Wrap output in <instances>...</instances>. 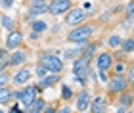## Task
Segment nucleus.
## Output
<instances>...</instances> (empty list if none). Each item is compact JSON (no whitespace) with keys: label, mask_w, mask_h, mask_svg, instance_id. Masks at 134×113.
Segmentation results:
<instances>
[{"label":"nucleus","mask_w":134,"mask_h":113,"mask_svg":"<svg viewBox=\"0 0 134 113\" xmlns=\"http://www.w3.org/2000/svg\"><path fill=\"white\" fill-rule=\"evenodd\" d=\"M121 104H123V108H130L132 105V96L130 94H125V96L121 98Z\"/></svg>","instance_id":"nucleus-22"},{"label":"nucleus","mask_w":134,"mask_h":113,"mask_svg":"<svg viewBox=\"0 0 134 113\" xmlns=\"http://www.w3.org/2000/svg\"><path fill=\"white\" fill-rule=\"evenodd\" d=\"M63 100H71V96H73V94H71V90H69V86H63Z\"/></svg>","instance_id":"nucleus-27"},{"label":"nucleus","mask_w":134,"mask_h":113,"mask_svg":"<svg viewBox=\"0 0 134 113\" xmlns=\"http://www.w3.org/2000/svg\"><path fill=\"white\" fill-rule=\"evenodd\" d=\"M107 44L111 46V48H119V46L123 44V38H121V37H111L107 40Z\"/></svg>","instance_id":"nucleus-19"},{"label":"nucleus","mask_w":134,"mask_h":113,"mask_svg":"<svg viewBox=\"0 0 134 113\" xmlns=\"http://www.w3.org/2000/svg\"><path fill=\"white\" fill-rule=\"evenodd\" d=\"M94 29L92 27H88V25H82V27H77V29H73V31L69 33V38L67 40H71V42H86V38H90V35H92Z\"/></svg>","instance_id":"nucleus-3"},{"label":"nucleus","mask_w":134,"mask_h":113,"mask_svg":"<svg viewBox=\"0 0 134 113\" xmlns=\"http://www.w3.org/2000/svg\"><path fill=\"white\" fill-rule=\"evenodd\" d=\"M123 73H125V63H117V65H115V75L123 77Z\"/></svg>","instance_id":"nucleus-23"},{"label":"nucleus","mask_w":134,"mask_h":113,"mask_svg":"<svg viewBox=\"0 0 134 113\" xmlns=\"http://www.w3.org/2000/svg\"><path fill=\"white\" fill-rule=\"evenodd\" d=\"M4 58H6V50H4V48H0V61H2Z\"/></svg>","instance_id":"nucleus-29"},{"label":"nucleus","mask_w":134,"mask_h":113,"mask_svg":"<svg viewBox=\"0 0 134 113\" xmlns=\"http://www.w3.org/2000/svg\"><path fill=\"white\" fill-rule=\"evenodd\" d=\"M36 75H38V77H42V79H44V77L48 75V71H46L44 67H42V65H38V67H36Z\"/></svg>","instance_id":"nucleus-26"},{"label":"nucleus","mask_w":134,"mask_h":113,"mask_svg":"<svg viewBox=\"0 0 134 113\" xmlns=\"http://www.w3.org/2000/svg\"><path fill=\"white\" fill-rule=\"evenodd\" d=\"M25 59H27V52L17 50L15 54L10 58V63H12V65H21V63H25Z\"/></svg>","instance_id":"nucleus-15"},{"label":"nucleus","mask_w":134,"mask_h":113,"mask_svg":"<svg viewBox=\"0 0 134 113\" xmlns=\"http://www.w3.org/2000/svg\"><path fill=\"white\" fill-rule=\"evenodd\" d=\"M58 113H71V109H69V108H62Z\"/></svg>","instance_id":"nucleus-32"},{"label":"nucleus","mask_w":134,"mask_h":113,"mask_svg":"<svg viewBox=\"0 0 134 113\" xmlns=\"http://www.w3.org/2000/svg\"><path fill=\"white\" fill-rule=\"evenodd\" d=\"M19 44H21V35L17 33V31L10 33V37L6 38V48L14 50V48H19Z\"/></svg>","instance_id":"nucleus-10"},{"label":"nucleus","mask_w":134,"mask_h":113,"mask_svg":"<svg viewBox=\"0 0 134 113\" xmlns=\"http://www.w3.org/2000/svg\"><path fill=\"white\" fill-rule=\"evenodd\" d=\"M6 82H8V75L2 71V73H0V90H2V88H6Z\"/></svg>","instance_id":"nucleus-25"},{"label":"nucleus","mask_w":134,"mask_h":113,"mask_svg":"<svg viewBox=\"0 0 134 113\" xmlns=\"http://www.w3.org/2000/svg\"><path fill=\"white\" fill-rule=\"evenodd\" d=\"M44 113H56V109L54 108H44Z\"/></svg>","instance_id":"nucleus-31"},{"label":"nucleus","mask_w":134,"mask_h":113,"mask_svg":"<svg viewBox=\"0 0 134 113\" xmlns=\"http://www.w3.org/2000/svg\"><path fill=\"white\" fill-rule=\"evenodd\" d=\"M73 77L79 84H86V77H88V61L84 58L77 59L73 65Z\"/></svg>","instance_id":"nucleus-2"},{"label":"nucleus","mask_w":134,"mask_h":113,"mask_svg":"<svg viewBox=\"0 0 134 113\" xmlns=\"http://www.w3.org/2000/svg\"><path fill=\"white\" fill-rule=\"evenodd\" d=\"M100 79H102L103 82H107V75H105V73H100Z\"/></svg>","instance_id":"nucleus-34"},{"label":"nucleus","mask_w":134,"mask_h":113,"mask_svg":"<svg viewBox=\"0 0 134 113\" xmlns=\"http://www.w3.org/2000/svg\"><path fill=\"white\" fill-rule=\"evenodd\" d=\"M126 86H129V82H126L123 77H115V79L109 81V92L113 94H121L126 90Z\"/></svg>","instance_id":"nucleus-6"},{"label":"nucleus","mask_w":134,"mask_h":113,"mask_svg":"<svg viewBox=\"0 0 134 113\" xmlns=\"http://www.w3.org/2000/svg\"><path fill=\"white\" fill-rule=\"evenodd\" d=\"M10 98H12V92L8 90V88H2V90H0V104L10 102Z\"/></svg>","instance_id":"nucleus-18"},{"label":"nucleus","mask_w":134,"mask_h":113,"mask_svg":"<svg viewBox=\"0 0 134 113\" xmlns=\"http://www.w3.org/2000/svg\"><path fill=\"white\" fill-rule=\"evenodd\" d=\"M84 10H86V12H90V10H92V4H90V2H86V4H84Z\"/></svg>","instance_id":"nucleus-33"},{"label":"nucleus","mask_w":134,"mask_h":113,"mask_svg":"<svg viewBox=\"0 0 134 113\" xmlns=\"http://www.w3.org/2000/svg\"><path fill=\"white\" fill-rule=\"evenodd\" d=\"M0 113H4V111H2V109H0Z\"/></svg>","instance_id":"nucleus-36"},{"label":"nucleus","mask_w":134,"mask_h":113,"mask_svg":"<svg viewBox=\"0 0 134 113\" xmlns=\"http://www.w3.org/2000/svg\"><path fill=\"white\" fill-rule=\"evenodd\" d=\"M59 81V75H46L44 79H40V82H38V88H50L52 84H56V82Z\"/></svg>","instance_id":"nucleus-14"},{"label":"nucleus","mask_w":134,"mask_h":113,"mask_svg":"<svg viewBox=\"0 0 134 113\" xmlns=\"http://www.w3.org/2000/svg\"><path fill=\"white\" fill-rule=\"evenodd\" d=\"M29 79H31V71L29 69H19L15 73V77H14V84H25V82H29Z\"/></svg>","instance_id":"nucleus-11"},{"label":"nucleus","mask_w":134,"mask_h":113,"mask_svg":"<svg viewBox=\"0 0 134 113\" xmlns=\"http://www.w3.org/2000/svg\"><path fill=\"white\" fill-rule=\"evenodd\" d=\"M31 27H33V33H35V35H40L42 31H46V27H48V25H46L44 21H40V19H38V21H33V23H31Z\"/></svg>","instance_id":"nucleus-17"},{"label":"nucleus","mask_w":134,"mask_h":113,"mask_svg":"<svg viewBox=\"0 0 134 113\" xmlns=\"http://www.w3.org/2000/svg\"><path fill=\"white\" fill-rule=\"evenodd\" d=\"M36 92H38V88L36 86H27V88H23V90H19V102L23 104V105H31L35 100H36Z\"/></svg>","instance_id":"nucleus-4"},{"label":"nucleus","mask_w":134,"mask_h":113,"mask_svg":"<svg viewBox=\"0 0 134 113\" xmlns=\"http://www.w3.org/2000/svg\"><path fill=\"white\" fill-rule=\"evenodd\" d=\"M84 17H86V14H84L82 10L75 8V10H71L69 14H67V23H69V25H77V23L84 21Z\"/></svg>","instance_id":"nucleus-7"},{"label":"nucleus","mask_w":134,"mask_h":113,"mask_svg":"<svg viewBox=\"0 0 134 113\" xmlns=\"http://www.w3.org/2000/svg\"><path fill=\"white\" fill-rule=\"evenodd\" d=\"M117 113H126V111H125V108H119V109H117Z\"/></svg>","instance_id":"nucleus-35"},{"label":"nucleus","mask_w":134,"mask_h":113,"mask_svg":"<svg viewBox=\"0 0 134 113\" xmlns=\"http://www.w3.org/2000/svg\"><path fill=\"white\" fill-rule=\"evenodd\" d=\"M121 46H123V52H125V54H132V38H126Z\"/></svg>","instance_id":"nucleus-20"},{"label":"nucleus","mask_w":134,"mask_h":113,"mask_svg":"<svg viewBox=\"0 0 134 113\" xmlns=\"http://www.w3.org/2000/svg\"><path fill=\"white\" fill-rule=\"evenodd\" d=\"M2 23H4V27L8 29V31H14V19H12V17H2Z\"/></svg>","instance_id":"nucleus-21"},{"label":"nucleus","mask_w":134,"mask_h":113,"mask_svg":"<svg viewBox=\"0 0 134 113\" xmlns=\"http://www.w3.org/2000/svg\"><path fill=\"white\" fill-rule=\"evenodd\" d=\"M40 63H42V67L46 71H50L54 75H59L62 69H63V61L58 56H54V54H42L40 56Z\"/></svg>","instance_id":"nucleus-1"},{"label":"nucleus","mask_w":134,"mask_h":113,"mask_svg":"<svg viewBox=\"0 0 134 113\" xmlns=\"http://www.w3.org/2000/svg\"><path fill=\"white\" fill-rule=\"evenodd\" d=\"M111 65H113L111 54H100L98 56V71L100 73H105L107 69H111Z\"/></svg>","instance_id":"nucleus-8"},{"label":"nucleus","mask_w":134,"mask_h":113,"mask_svg":"<svg viewBox=\"0 0 134 113\" xmlns=\"http://www.w3.org/2000/svg\"><path fill=\"white\" fill-rule=\"evenodd\" d=\"M2 6H6V8H10V6H14V0H4V2H0Z\"/></svg>","instance_id":"nucleus-28"},{"label":"nucleus","mask_w":134,"mask_h":113,"mask_svg":"<svg viewBox=\"0 0 134 113\" xmlns=\"http://www.w3.org/2000/svg\"><path fill=\"white\" fill-rule=\"evenodd\" d=\"M79 52H81V48H77V50H67V52H65V58H67V59H73L75 56H79Z\"/></svg>","instance_id":"nucleus-24"},{"label":"nucleus","mask_w":134,"mask_h":113,"mask_svg":"<svg viewBox=\"0 0 134 113\" xmlns=\"http://www.w3.org/2000/svg\"><path fill=\"white\" fill-rule=\"evenodd\" d=\"M90 109H92V113H105V109H107L105 100H103L102 96L94 98V100H92V105H90Z\"/></svg>","instance_id":"nucleus-13"},{"label":"nucleus","mask_w":134,"mask_h":113,"mask_svg":"<svg viewBox=\"0 0 134 113\" xmlns=\"http://www.w3.org/2000/svg\"><path fill=\"white\" fill-rule=\"evenodd\" d=\"M42 109H44V100H40V98H36L35 102L27 108V113H40Z\"/></svg>","instance_id":"nucleus-16"},{"label":"nucleus","mask_w":134,"mask_h":113,"mask_svg":"<svg viewBox=\"0 0 134 113\" xmlns=\"http://www.w3.org/2000/svg\"><path fill=\"white\" fill-rule=\"evenodd\" d=\"M29 6H31V8H29V17L48 12V2H31Z\"/></svg>","instance_id":"nucleus-9"},{"label":"nucleus","mask_w":134,"mask_h":113,"mask_svg":"<svg viewBox=\"0 0 134 113\" xmlns=\"http://www.w3.org/2000/svg\"><path fill=\"white\" fill-rule=\"evenodd\" d=\"M71 8V2H67V0H56V2L48 4V12H50L52 15H59L63 14V12H67Z\"/></svg>","instance_id":"nucleus-5"},{"label":"nucleus","mask_w":134,"mask_h":113,"mask_svg":"<svg viewBox=\"0 0 134 113\" xmlns=\"http://www.w3.org/2000/svg\"><path fill=\"white\" fill-rule=\"evenodd\" d=\"M8 113H21V111H19V109H17V105H14V108H12V109H10Z\"/></svg>","instance_id":"nucleus-30"},{"label":"nucleus","mask_w":134,"mask_h":113,"mask_svg":"<svg viewBox=\"0 0 134 113\" xmlns=\"http://www.w3.org/2000/svg\"><path fill=\"white\" fill-rule=\"evenodd\" d=\"M88 104H90V94H88L86 90H82V92L77 96V109H79V111H84V109L88 108Z\"/></svg>","instance_id":"nucleus-12"}]
</instances>
